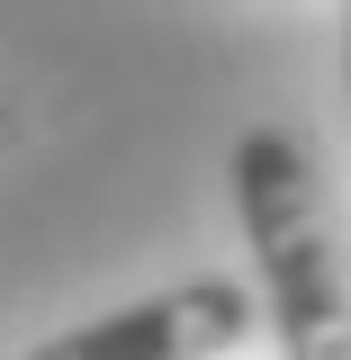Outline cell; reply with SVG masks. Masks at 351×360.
<instances>
[{"mask_svg":"<svg viewBox=\"0 0 351 360\" xmlns=\"http://www.w3.org/2000/svg\"><path fill=\"white\" fill-rule=\"evenodd\" d=\"M234 217H243V243L262 270L279 360H351V279L333 252L324 189L307 172V144L288 127L234 135Z\"/></svg>","mask_w":351,"mask_h":360,"instance_id":"obj_1","label":"cell"},{"mask_svg":"<svg viewBox=\"0 0 351 360\" xmlns=\"http://www.w3.org/2000/svg\"><path fill=\"white\" fill-rule=\"evenodd\" d=\"M253 288L243 279H217V270H198V279H180V288H153V297H135V307H108L72 324V333H54L37 352L18 360H225L243 333H253Z\"/></svg>","mask_w":351,"mask_h":360,"instance_id":"obj_2","label":"cell"},{"mask_svg":"<svg viewBox=\"0 0 351 360\" xmlns=\"http://www.w3.org/2000/svg\"><path fill=\"white\" fill-rule=\"evenodd\" d=\"M343 90H351V0H343Z\"/></svg>","mask_w":351,"mask_h":360,"instance_id":"obj_3","label":"cell"}]
</instances>
